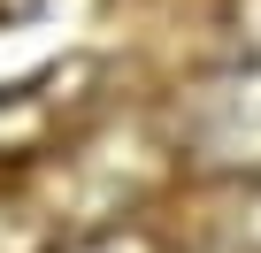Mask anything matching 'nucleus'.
Masks as SVG:
<instances>
[{
	"instance_id": "f257e3e1",
	"label": "nucleus",
	"mask_w": 261,
	"mask_h": 253,
	"mask_svg": "<svg viewBox=\"0 0 261 253\" xmlns=\"http://www.w3.org/2000/svg\"><path fill=\"white\" fill-rule=\"evenodd\" d=\"M169 146L207 177H261V62L185 85L169 107Z\"/></svg>"
},
{
	"instance_id": "f03ea898",
	"label": "nucleus",
	"mask_w": 261,
	"mask_h": 253,
	"mask_svg": "<svg viewBox=\"0 0 261 253\" xmlns=\"http://www.w3.org/2000/svg\"><path fill=\"white\" fill-rule=\"evenodd\" d=\"M0 253H46V230L31 207H8L0 200Z\"/></svg>"
},
{
	"instance_id": "7ed1b4c3",
	"label": "nucleus",
	"mask_w": 261,
	"mask_h": 253,
	"mask_svg": "<svg viewBox=\"0 0 261 253\" xmlns=\"http://www.w3.org/2000/svg\"><path fill=\"white\" fill-rule=\"evenodd\" d=\"M62 253H169V245H154V238H139V230H100V238L62 245Z\"/></svg>"
},
{
	"instance_id": "20e7f679",
	"label": "nucleus",
	"mask_w": 261,
	"mask_h": 253,
	"mask_svg": "<svg viewBox=\"0 0 261 253\" xmlns=\"http://www.w3.org/2000/svg\"><path fill=\"white\" fill-rule=\"evenodd\" d=\"M77 0H0V16L8 23H23V16H69Z\"/></svg>"
}]
</instances>
